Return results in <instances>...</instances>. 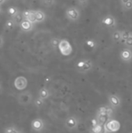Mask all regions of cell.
I'll return each instance as SVG.
<instances>
[{
  "label": "cell",
  "instance_id": "38",
  "mask_svg": "<svg viewBox=\"0 0 132 133\" xmlns=\"http://www.w3.org/2000/svg\"><path fill=\"white\" fill-rule=\"evenodd\" d=\"M102 133H105V132H102Z\"/></svg>",
  "mask_w": 132,
  "mask_h": 133
},
{
  "label": "cell",
  "instance_id": "25",
  "mask_svg": "<svg viewBox=\"0 0 132 133\" xmlns=\"http://www.w3.org/2000/svg\"><path fill=\"white\" fill-rule=\"evenodd\" d=\"M40 2L43 6L46 8H50L55 4L56 0H40Z\"/></svg>",
  "mask_w": 132,
  "mask_h": 133
},
{
  "label": "cell",
  "instance_id": "13",
  "mask_svg": "<svg viewBox=\"0 0 132 133\" xmlns=\"http://www.w3.org/2000/svg\"><path fill=\"white\" fill-rule=\"evenodd\" d=\"M22 13L24 17V19H27L33 23H37L36 16H35V10L27 9V10H24Z\"/></svg>",
  "mask_w": 132,
  "mask_h": 133
},
{
  "label": "cell",
  "instance_id": "39",
  "mask_svg": "<svg viewBox=\"0 0 132 133\" xmlns=\"http://www.w3.org/2000/svg\"><path fill=\"white\" fill-rule=\"evenodd\" d=\"M129 133H132V132H129Z\"/></svg>",
  "mask_w": 132,
  "mask_h": 133
},
{
  "label": "cell",
  "instance_id": "37",
  "mask_svg": "<svg viewBox=\"0 0 132 133\" xmlns=\"http://www.w3.org/2000/svg\"><path fill=\"white\" fill-rule=\"evenodd\" d=\"M2 13V9H1V7H0V14Z\"/></svg>",
  "mask_w": 132,
  "mask_h": 133
},
{
  "label": "cell",
  "instance_id": "34",
  "mask_svg": "<svg viewBox=\"0 0 132 133\" xmlns=\"http://www.w3.org/2000/svg\"><path fill=\"white\" fill-rule=\"evenodd\" d=\"M8 0H0V5H2V4H4L5 2H7Z\"/></svg>",
  "mask_w": 132,
  "mask_h": 133
},
{
  "label": "cell",
  "instance_id": "26",
  "mask_svg": "<svg viewBox=\"0 0 132 133\" xmlns=\"http://www.w3.org/2000/svg\"><path fill=\"white\" fill-rule=\"evenodd\" d=\"M19 132H20V130L13 125L8 126L4 129V133H19Z\"/></svg>",
  "mask_w": 132,
  "mask_h": 133
},
{
  "label": "cell",
  "instance_id": "12",
  "mask_svg": "<svg viewBox=\"0 0 132 133\" xmlns=\"http://www.w3.org/2000/svg\"><path fill=\"white\" fill-rule=\"evenodd\" d=\"M114 108H112L110 106L108 105H103L99 108L96 115H107L110 118H112L114 114Z\"/></svg>",
  "mask_w": 132,
  "mask_h": 133
},
{
  "label": "cell",
  "instance_id": "4",
  "mask_svg": "<svg viewBox=\"0 0 132 133\" xmlns=\"http://www.w3.org/2000/svg\"><path fill=\"white\" fill-rule=\"evenodd\" d=\"M58 50L61 52V54L64 56H68L72 52V46L70 44V42L66 39H61L59 45H58Z\"/></svg>",
  "mask_w": 132,
  "mask_h": 133
},
{
  "label": "cell",
  "instance_id": "28",
  "mask_svg": "<svg viewBox=\"0 0 132 133\" xmlns=\"http://www.w3.org/2000/svg\"><path fill=\"white\" fill-rule=\"evenodd\" d=\"M76 2L77 4L82 7V8H86L88 5H89V0H76Z\"/></svg>",
  "mask_w": 132,
  "mask_h": 133
},
{
  "label": "cell",
  "instance_id": "11",
  "mask_svg": "<svg viewBox=\"0 0 132 133\" xmlns=\"http://www.w3.org/2000/svg\"><path fill=\"white\" fill-rule=\"evenodd\" d=\"M119 56L121 61L126 63H129L132 61V50L128 48H124L121 51Z\"/></svg>",
  "mask_w": 132,
  "mask_h": 133
},
{
  "label": "cell",
  "instance_id": "24",
  "mask_svg": "<svg viewBox=\"0 0 132 133\" xmlns=\"http://www.w3.org/2000/svg\"><path fill=\"white\" fill-rule=\"evenodd\" d=\"M92 132L93 133H102L104 132V125L97 124L96 125L92 127Z\"/></svg>",
  "mask_w": 132,
  "mask_h": 133
},
{
  "label": "cell",
  "instance_id": "35",
  "mask_svg": "<svg viewBox=\"0 0 132 133\" xmlns=\"http://www.w3.org/2000/svg\"><path fill=\"white\" fill-rule=\"evenodd\" d=\"M2 83L0 82V92L2 91Z\"/></svg>",
  "mask_w": 132,
  "mask_h": 133
},
{
  "label": "cell",
  "instance_id": "5",
  "mask_svg": "<svg viewBox=\"0 0 132 133\" xmlns=\"http://www.w3.org/2000/svg\"><path fill=\"white\" fill-rule=\"evenodd\" d=\"M101 23L109 29H115L117 26V20L114 16L107 14L101 19Z\"/></svg>",
  "mask_w": 132,
  "mask_h": 133
},
{
  "label": "cell",
  "instance_id": "10",
  "mask_svg": "<svg viewBox=\"0 0 132 133\" xmlns=\"http://www.w3.org/2000/svg\"><path fill=\"white\" fill-rule=\"evenodd\" d=\"M107 98H108L110 106L112 108L116 109V108H119L121 106V99L118 95L110 94L107 96Z\"/></svg>",
  "mask_w": 132,
  "mask_h": 133
},
{
  "label": "cell",
  "instance_id": "23",
  "mask_svg": "<svg viewBox=\"0 0 132 133\" xmlns=\"http://www.w3.org/2000/svg\"><path fill=\"white\" fill-rule=\"evenodd\" d=\"M61 39H59L58 37H52L50 41V45L53 49H58V45Z\"/></svg>",
  "mask_w": 132,
  "mask_h": 133
},
{
  "label": "cell",
  "instance_id": "32",
  "mask_svg": "<svg viewBox=\"0 0 132 133\" xmlns=\"http://www.w3.org/2000/svg\"><path fill=\"white\" fill-rule=\"evenodd\" d=\"M97 124H99V122H98V121H97V119H96V118H94V119H93V120H92V127H93V126L96 125Z\"/></svg>",
  "mask_w": 132,
  "mask_h": 133
},
{
  "label": "cell",
  "instance_id": "22",
  "mask_svg": "<svg viewBox=\"0 0 132 133\" xmlns=\"http://www.w3.org/2000/svg\"><path fill=\"white\" fill-rule=\"evenodd\" d=\"M6 12H7V14L12 18V17H13L15 15H16L19 11L18 8H16V7H15V6H9V7H8Z\"/></svg>",
  "mask_w": 132,
  "mask_h": 133
},
{
  "label": "cell",
  "instance_id": "30",
  "mask_svg": "<svg viewBox=\"0 0 132 133\" xmlns=\"http://www.w3.org/2000/svg\"><path fill=\"white\" fill-rule=\"evenodd\" d=\"M122 8L124 10H130L132 9V0L129 1L128 2L125 3L124 5H122Z\"/></svg>",
  "mask_w": 132,
  "mask_h": 133
},
{
  "label": "cell",
  "instance_id": "1",
  "mask_svg": "<svg viewBox=\"0 0 132 133\" xmlns=\"http://www.w3.org/2000/svg\"><path fill=\"white\" fill-rule=\"evenodd\" d=\"M93 62L91 59L89 58H83L78 61L75 63V69L78 72L82 74H86L90 72L93 69Z\"/></svg>",
  "mask_w": 132,
  "mask_h": 133
},
{
  "label": "cell",
  "instance_id": "33",
  "mask_svg": "<svg viewBox=\"0 0 132 133\" xmlns=\"http://www.w3.org/2000/svg\"><path fill=\"white\" fill-rule=\"evenodd\" d=\"M129 1H131V0H120V2H121V5H124L125 3L128 2Z\"/></svg>",
  "mask_w": 132,
  "mask_h": 133
},
{
  "label": "cell",
  "instance_id": "29",
  "mask_svg": "<svg viewBox=\"0 0 132 133\" xmlns=\"http://www.w3.org/2000/svg\"><path fill=\"white\" fill-rule=\"evenodd\" d=\"M124 44L127 47V48H132V34L124 41Z\"/></svg>",
  "mask_w": 132,
  "mask_h": 133
},
{
  "label": "cell",
  "instance_id": "7",
  "mask_svg": "<svg viewBox=\"0 0 132 133\" xmlns=\"http://www.w3.org/2000/svg\"><path fill=\"white\" fill-rule=\"evenodd\" d=\"M121 129V123L115 119H110L104 125V132H117Z\"/></svg>",
  "mask_w": 132,
  "mask_h": 133
},
{
  "label": "cell",
  "instance_id": "21",
  "mask_svg": "<svg viewBox=\"0 0 132 133\" xmlns=\"http://www.w3.org/2000/svg\"><path fill=\"white\" fill-rule=\"evenodd\" d=\"M44 104H45V101L43 100V99H41V98H40L39 97H37L33 101V104H34V106H35L37 108H38V109L42 108L44 106Z\"/></svg>",
  "mask_w": 132,
  "mask_h": 133
},
{
  "label": "cell",
  "instance_id": "16",
  "mask_svg": "<svg viewBox=\"0 0 132 133\" xmlns=\"http://www.w3.org/2000/svg\"><path fill=\"white\" fill-rule=\"evenodd\" d=\"M35 16H36L37 23H42L46 19V14L44 13V12H43L40 9L35 10Z\"/></svg>",
  "mask_w": 132,
  "mask_h": 133
},
{
  "label": "cell",
  "instance_id": "18",
  "mask_svg": "<svg viewBox=\"0 0 132 133\" xmlns=\"http://www.w3.org/2000/svg\"><path fill=\"white\" fill-rule=\"evenodd\" d=\"M12 19L15 22L16 26H19L21 24V23L24 20V17H23V13L21 12H19L16 15H15L13 17H12Z\"/></svg>",
  "mask_w": 132,
  "mask_h": 133
},
{
  "label": "cell",
  "instance_id": "14",
  "mask_svg": "<svg viewBox=\"0 0 132 133\" xmlns=\"http://www.w3.org/2000/svg\"><path fill=\"white\" fill-rule=\"evenodd\" d=\"M19 27H20L21 30L23 32H30L33 30V29L34 27V23H31L30 21H29L27 19H24L19 25Z\"/></svg>",
  "mask_w": 132,
  "mask_h": 133
},
{
  "label": "cell",
  "instance_id": "31",
  "mask_svg": "<svg viewBox=\"0 0 132 133\" xmlns=\"http://www.w3.org/2000/svg\"><path fill=\"white\" fill-rule=\"evenodd\" d=\"M4 43H5V41H4V38L2 35H0V48H2L4 45Z\"/></svg>",
  "mask_w": 132,
  "mask_h": 133
},
{
  "label": "cell",
  "instance_id": "2",
  "mask_svg": "<svg viewBox=\"0 0 132 133\" xmlns=\"http://www.w3.org/2000/svg\"><path fill=\"white\" fill-rule=\"evenodd\" d=\"M16 100L19 105L28 106L32 104V102H33V97L30 91L26 90L18 94L16 96Z\"/></svg>",
  "mask_w": 132,
  "mask_h": 133
},
{
  "label": "cell",
  "instance_id": "15",
  "mask_svg": "<svg viewBox=\"0 0 132 133\" xmlns=\"http://www.w3.org/2000/svg\"><path fill=\"white\" fill-rule=\"evenodd\" d=\"M51 96V93L49 91V90L47 87H42L40 89L39 92H38V97L44 101H46L47 99H48Z\"/></svg>",
  "mask_w": 132,
  "mask_h": 133
},
{
  "label": "cell",
  "instance_id": "3",
  "mask_svg": "<svg viewBox=\"0 0 132 133\" xmlns=\"http://www.w3.org/2000/svg\"><path fill=\"white\" fill-rule=\"evenodd\" d=\"M65 17L68 20L71 22H76L81 17L80 10L75 6H69L66 9L65 12Z\"/></svg>",
  "mask_w": 132,
  "mask_h": 133
},
{
  "label": "cell",
  "instance_id": "9",
  "mask_svg": "<svg viewBox=\"0 0 132 133\" xmlns=\"http://www.w3.org/2000/svg\"><path fill=\"white\" fill-rule=\"evenodd\" d=\"M13 84H14V87H15V88L16 90H25L27 87L28 81H27V79L25 76H17L15 79Z\"/></svg>",
  "mask_w": 132,
  "mask_h": 133
},
{
  "label": "cell",
  "instance_id": "19",
  "mask_svg": "<svg viewBox=\"0 0 132 133\" xmlns=\"http://www.w3.org/2000/svg\"><path fill=\"white\" fill-rule=\"evenodd\" d=\"M98 121V122L100 124L102 125H105L108 121H110L111 119V118H110L107 115H96V118Z\"/></svg>",
  "mask_w": 132,
  "mask_h": 133
},
{
  "label": "cell",
  "instance_id": "36",
  "mask_svg": "<svg viewBox=\"0 0 132 133\" xmlns=\"http://www.w3.org/2000/svg\"><path fill=\"white\" fill-rule=\"evenodd\" d=\"M19 133H25L23 131H22V130H20V132H19Z\"/></svg>",
  "mask_w": 132,
  "mask_h": 133
},
{
  "label": "cell",
  "instance_id": "27",
  "mask_svg": "<svg viewBox=\"0 0 132 133\" xmlns=\"http://www.w3.org/2000/svg\"><path fill=\"white\" fill-rule=\"evenodd\" d=\"M132 34L131 31L129 30H122V36H121V41L122 44L124 43V41Z\"/></svg>",
  "mask_w": 132,
  "mask_h": 133
},
{
  "label": "cell",
  "instance_id": "8",
  "mask_svg": "<svg viewBox=\"0 0 132 133\" xmlns=\"http://www.w3.org/2000/svg\"><path fill=\"white\" fill-rule=\"evenodd\" d=\"M31 129L36 132H42L45 129V123L42 118H37L31 122Z\"/></svg>",
  "mask_w": 132,
  "mask_h": 133
},
{
  "label": "cell",
  "instance_id": "6",
  "mask_svg": "<svg viewBox=\"0 0 132 133\" xmlns=\"http://www.w3.org/2000/svg\"><path fill=\"white\" fill-rule=\"evenodd\" d=\"M80 121L76 116H69L65 120V127L68 131L75 130L79 125Z\"/></svg>",
  "mask_w": 132,
  "mask_h": 133
},
{
  "label": "cell",
  "instance_id": "20",
  "mask_svg": "<svg viewBox=\"0 0 132 133\" xmlns=\"http://www.w3.org/2000/svg\"><path fill=\"white\" fill-rule=\"evenodd\" d=\"M16 24L15 23V22L13 21V19L12 18H9L8 19H6L5 23V28L8 30H12L16 27Z\"/></svg>",
  "mask_w": 132,
  "mask_h": 133
},
{
  "label": "cell",
  "instance_id": "17",
  "mask_svg": "<svg viewBox=\"0 0 132 133\" xmlns=\"http://www.w3.org/2000/svg\"><path fill=\"white\" fill-rule=\"evenodd\" d=\"M121 36H122V30H116L113 31V33L111 34V38L114 42H121Z\"/></svg>",
  "mask_w": 132,
  "mask_h": 133
}]
</instances>
